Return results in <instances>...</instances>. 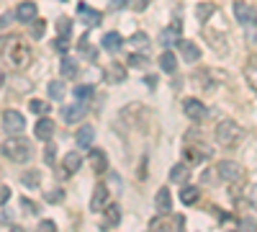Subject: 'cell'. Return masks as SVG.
<instances>
[{
    "label": "cell",
    "mask_w": 257,
    "mask_h": 232,
    "mask_svg": "<svg viewBox=\"0 0 257 232\" xmlns=\"http://www.w3.org/2000/svg\"><path fill=\"white\" fill-rule=\"evenodd\" d=\"M3 155L13 163H29L34 150H31V142L24 139V137H11L3 142Z\"/></svg>",
    "instance_id": "6da1fadb"
},
{
    "label": "cell",
    "mask_w": 257,
    "mask_h": 232,
    "mask_svg": "<svg viewBox=\"0 0 257 232\" xmlns=\"http://www.w3.org/2000/svg\"><path fill=\"white\" fill-rule=\"evenodd\" d=\"M242 139V129H239V124L237 121H221V124H216V142L221 144V147H234Z\"/></svg>",
    "instance_id": "7a4b0ae2"
},
{
    "label": "cell",
    "mask_w": 257,
    "mask_h": 232,
    "mask_svg": "<svg viewBox=\"0 0 257 232\" xmlns=\"http://www.w3.org/2000/svg\"><path fill=\"white\" fill-rule=\"evenodd\" d=\"M8 59H11V65L18 67V70H24L29 67V62H31V49H26L21 41H13L11 44V52H8Z\"/></svg>",
    "instance_id": "3957f363"
},
{
    "label": "cell",
    "mask_w": 257,
    "mask_h": 232,
    "mask_svg": "<svg viewBox=\"0 0 257 232\" xmlns=\"http://www.w3.org/2000/svg\"><path fill=\"white\" fill-rule=\"evenodd\" d=\"M216 173H219V178H224V181H229V183L242 181V165L234 163V160H221V163L216 165Z\"/></svg>",
    "instance_id": "277c9868"
},
{
    "label": "cell",
    "mask_w": 257,
    "mask_h": 232,
    "mask_svg": "<svg viewBox=\"0 0 257 232\" xmlns=\"http://www.w3.org/2000/svg\"><path fill=\"white\" fill-rule=\"evenodd\" d=\"M149 227H152V232H175V227H183V217L173 219L170 214H160V217L152 219Z\"/></svg>",
    "instance_id": "5b68a950"
},
{
    "label": "cell",
    "mask_w": 257,
    "mask_h": 232,
    "mask_svg": "<svg viewBox=\"0 0 257 232\" xmlns=\"http://www.w3.org/2000/svg\"><path fill=\"white\" fill-rule=\"evenodd\" d=\"M3 126L11 132V134H18V132H24V126H26V119L21 116L18 111H13V109H8L6 114H3Z\"/></svg>",
    "instance_id": "8992f818"
},
{
    "label": "cell",
    "mask_w": 257,
    "mask_h": 232,
    "mask_svg": "<svg viewBox=\"0 0 257 232\" xmlns=\"http://www.w3.org/2000/svg\"><path fill=\"white\" fill-rule=\"evenodd\" d=\"M180 21H175V24L173 26H170V29H165L162 34H160V44L162 47H167V49H173L175 44H178V41H180Z\"/></svg>",
    "instance_id": "52a82bcc"
},
{
    "label": "cell",
    "mask_w": 257,
    "mask_h": 232,
    "mask_svg": "<svg viewBox=\"0 0 257 232\" xmlns=\"http://www.w3.org/2000/svg\"><path fill=\"white\" fill-rule=\"evenodd\" d=\"M183 109H185V114H188V119H193V121H201V119H206V106L198 101V98H188L185 103H183Z\"/></svg>",
    "instance_id": "ba28073f"
},
{
    "label": "cell",
    "mask_w": 257,
    "mask_h": 232,
    "mask_svg": "<svg viewBox=\"0 0 257 232\" xmlns=\"http://www.w3.org/2000/svg\"><path fill=\"white\" fill-rule=\"evenodd\" d=\"M85 114H88V106H85V103H75V106H64L62 109V119L67 124H75V121L85 119Z\"/></svg>",
    "instance_id": "9c48e42d"
},
{
    "label": "cell",
    "mask_w": 257,
    "mask_h": 232,
    "mask_svg": "<svg viewBox=\"0 0 257 232\" xmlns=\"http://www.w3.org/2000/svg\"><path fill=\"white\" fill-rule=\"evenodd\" d=\"M77 16L82 18V24L88 26V29H95V26L100 24V18H103L98 11H90L88 6H85V3H80V6H77Z\"/></svg>",
    "instance_id": "30bf717a"
},
{
    "label": "cell",
    "mask_w": 257,
    "mask_h": 232,
    "mask_svg": "<svg viewBox=\"0 0 257 232\" xmlns=\"http://www.w3.org/2000/svg\"><path fill=\"white\" fill-rule=\"evenodd\" d=\"M36 13H39V8H36V3H31V0H24V3L16 8V18L24 21V24H31V21L36 18Z\"/></svg>",
    "instance_id": "8fae6325"
},
{
    "label": "cell",
    "mask_w": 257,
    "mask_h": 232,
    "mask_svg": "<svg viewBox=\"0 0 257 232\" xmlns=\"http://www.w3.org/2000/svg\"><path fill=\"white\" fill-rule=\"evenodd\" d=\"M178 49H180V54H183L185 62H198V59H201V49L193 44V41L180 39V41H178Z\"/></svg>",
    "instance_id": "7c38bea8"
},
{
    "label": "cell",
    "mask_w": 257,
    "mask_h": 232,
    "mask_svg": "<svg viewBox=\"0 0 257 232\" xmlns=\"http://www.w3.org/2000/svg\"><path fill=\"white\" fill-rule=\"evenodd\" d=\"M155 209L160 214H170V209H173V196H170L167 188H160L157 196H155Z\"/></svg>",
    "instance_id": "4fadbf2b"
},
{
    "label": "cell",
    "mask_w": 257,
    "mask_h": 232,
    "mask_svg": "<svg viewBox=\"0 0 257 232\" xmlns=\"http://www.w3.org/2000/svg\"><path fill=\"white\" fill-rule=\"evenodd\" d=\"M128 44L134 47V52H139V54H144L149 47H152V39H149L144 31H137V34H132V39H128Z\"/></svg>",
    "instance_id": "5bb4252c"
},
{
    "label": "cell",
    "mask_w": 257,
    "mask_h": 232,
    "mask_svg": "<svg viewBox=\"0 0 257 232\" xmlns=\"http://www.w3.org/2000/svg\"><path fill=\"white\" fill-rule=\"evenodd\" d=\"M105 201H108V188H105L103 183H98L95 191H93V199H90V209L93 212H100Z\"/></svg>",
    "instance_id": "9a60e30c"
},
{
    "label": "cell",
    "mask_w": 257,
    "mask_h": 232,
    "mask_svg": "<svg viewBox=\"0 0 257 232\" xmlns=\"http://www.w3.org/2000/svg\"><path fill=\"white\" fill-rule=\"evenodd\" d=\"M34 132H36V137L39 139H52V134H54V121L52 119H39L36 121V126H34Z\"/></svg>",
    "instance_id": "2e32d148"
},
{
    "label": "cell",
    "mask_w": 257,
    "mask_h": 232,
    "mask_svg": "<svg viewBox=\"0 0 257 232\" xmlns=\"http://www.w3.org/2000/svg\"><path fill=\"white\" fill-rule=\"evenodd\" d=\"M90 165H93V173H105L108 171V158H105L103 150H93L90 152Z\"/></svg>",
    "instance_id": "e0dca14e"
},
{
    "label": "cell",
    "mask_w": 257,
    "mask_h": 232,
    "mask_svg": "<svg viewBox=\"0 0 257 232\" xmlns=\"http://www.w3.org/2000/svg\"><path fill=\"white\" fill-rule=\"evenodd\" d=\"M208 158V147H185V160L188 163H203Z\"/></svg>",
    "instance_id": "ac0fdd59"
},
{
    "label": "cell",
    "mask_w": 257,
    "mask_h": 232,
    "mask_svg": "<svg viewBox=\"0 0 257 232\" xmlns=\"http://www.w3.org/2000/svg\"><path fill=\"white\" fill-rule=\"evenodd\" d=\"M121 44H123V36L116 34V31H111V34L103 36V49H108V52H118Z\"/></svg>",
    "instance_id": "d6986e66"
},
{
    "label": "cell",
    "mask_w": 257,
    "mask_h": 232,
    "mask_svg": "<svg viewBox=\"0 0 257 232\" xmlns=\"http://www.w3.org/2000/svg\"><path fill=\"white\" fill-rule=\"evenodd\" d=\"M93 139H95V129H93V126H82V129L75 134V142H77L80 147H90Z\"/></svg>",
    "instance_id": "ffe728a7"
},
{
    "label": "cell",
    "mask_w": 257,
    "mask_h": 232,
    "mask_svg": "<svg viewBox=\"0 0 257 232\" xmlns=\"http://www.w3.org/2000/svg\"><path fill=\"white\" fill-rule=\"evenodd\" d=\"M160 67H162L167 75H173V72L178 70V59H175V54H173V52H162V54H160Z\"/></svg>",
    "instance_id": "44dd1931"
},
{
    "label": "cell",
    "mask_w": 257,
    "mask_h": 232,
    "mask_svg": "<svg viewBox=\"0 0 257 232\" xmlns=\"http://www.w3.org/2000/svg\"><path fill=\"white\" fill-rule=\"evenodd\" d=\"M188 176H190L188 173V165H183V163L180 165H173V171H170V181H173V183H183L185 186L188 183Z\"/></svg>",
    "instance_id": "7402d4cb"
},
{
    "label": "cell",
    "mask_w": 257,
    "mask_h": 232,
    "mask_svg": "<svg viewBox=\"0 0 257 232\" xmlns=\"http://www.w3.org/2000/svg\"><path fill=\"white\" fill-rule=\"evenodd\" d=\"M80 165H82L80 152H67V158H64V173H77Z\"/></svg>",
    "instance_id": "603a6c76"
},
{
    "label": "cell",
    "mask_w": 257,
    "mask_h": 232,
    "mask_svg": "<svg viewBox=\"0 0 257 232\" xmlns=\"http://www.w3.org/2000/svg\"><path fill=\"white\" fill-rule=\"evenodd\" d=\"M59 70H62V78H75V75H77V62H75L72 57L64 54V57H62V65H59Z\"/></svg>",
    "instance_id": "cb8c5ba5"
},
{
    "label": "cell",
    "mask_w": 257,
    "mask_h": 232,
    "mask_svg": "<svg viewBox=\"0 0 257 232\" xmlns=\"http://www.w3.org/2000/svg\"><path fill=\"white\" fill-rule=\"evenodd\" d=\"M234 16H237L239 24H249L252 21V8L244 6V3H234Z\"/></svg>",
    "instance_id": "d4e9b609"
},
{
    "label": "cell",
    "mask_w": 257,
    "mask_h": 232,
    "mask_svg": "<svg viewBox=\"0 0 257 232\" xmlns=\"http://www.w3.org/2000/svg\"><path fill=\"white\" fill-rule=\"evenodd\" d=\"M105 80L108 83H123L126 80V70L121 65H111L108 70H105Z\"/></svg>",
    "instance_id": "484cf974"
},
{
    "label": "cell",
    "mask_w": 257,
    "mask_h": 232,
    "mask_svg": "<svg viewBox=\"0 0 257 232\" xmlns=\"http://www.w3.org/2000/svg\"><path fill=\"white\" fill-rule=\"evenodd\" d=\"M105 214H108V217H105V222H103V227H105V229H108V227H116V224L121 222V209H118L116 204L105 209Z\"/></svg>",
    "instance_id": "4316f807"
},
{
    "label": "cell",
    "mask_w": 257,
    "mask_h": 232,
    "mask_svg": "<svg viewBox=\"0 0 257 232\" xmlns=\"http://www.w3.org/2000/svg\"><path fill=\"white\" fill-rule=\"evenodd\" d=\"M198 199H201V191H198V188H193V186H185V188H183V194H180V201H183V204L190 206V204H196Z\"/></svg>",
    "instance_id": "83f0119b"
},
{
    "label": "cell",
    "mask_w": 257,
    "mask_h": 232,
    "mask_svg": "<svg viewBox=\"0 0 257 232\" xmlns=\"http://www.w3.org/2000/svg\"><path fill=\"white\" fill-rule=\"evenodd\" d=\"M47 91H49V98L52 101H62L64 98V83L62 80H52Z\"/></svg>",
    "instance_id": "f1b7e54d"
},
{
    "label": "cell",
    "mask_w": 257,
    "mask_h": 232,
    "mask_svg": "<svg viewBox=\"0 0 257 232\" xmlns=\"http://www.w3.org/2000/svg\"><path fill=\"white\" fill-rule=\"evenodd\" d=\"M213 11H216V6H213V3H201V6H196V16H198L201 24H206Z\"/></svg>",
    "instance_id": "f546056e"
},
{
    "label": "cell",
    "mask_w": 257,
    "mask_h": 232,
    "mask_svg": "<svg viewBox=\"0 0 257 232\" xmlns=\"http://www.w3.org/2000/svg\"><path fill=\"white\" fill-rule=\"evenodd\" d=\"M244 75H247V80H249V86H252V88H257V57H252V59L247 62Z\"/></svg>",
    "instance_id": "4dcf8cb0"
},
{
    "label": "cell",
    "mask_w": 257,
    "mask_h": 232,
    "mask_svg": "<svg viewBox=\"0 0 257 232\" xmlns=\"http://www.w3.org/2000/svg\"><path fill=\"white\" fill-rule=\"evenodd\" d=\"M80 52H82L85 57H88V59H95V57H98V52H95V49H90V44H88V34H85V36L80 39Z\"/></svg>",
    "instance_id": "1f68e13d"
},
{
    "label": "cell",
    "mask_w": 257,
    "mask_h": 232,
    "mask_svg": "<svg viewBox=\"0 0 257 232\" xmlns=\"http://www.w3.org/2000/svg\"><path fill=\"white\" fill-rule=\"evenodd\" d=\"M128 65H132V67H147V65H149V59H147L144 54L134 52L132 57H128Z\"/></svg>",
    "instance_id": "d6a6232c"
},
{
    "label": "cell",
    "mask_w": 257,
    "mask_h": 232,
    "mask_svg": "<svg viewBox=\"0 0 257 232\" xmlns=\"http://www.w3.org/2000/svg\"><path fill=\"white\" fill-rule=\"evenodd\" d=\"M75 98H80V101L93 98V88H90V86H77V88H75Z\"/></svg>",
    "instance_id": "836d02e7"
},
{
    "label": "cell",
    "mask_w": 257,
    "mask_h": 232,
    "mask_svg": "<svg viewBox=\"0 0 257 232\" xmlns=\"http://www.w3.org/2000/svg\"><path fill=\"white\" fill-rule=\"evenodd\" d=\"M57 26H59V36H70V26H72V21H70L67 16H62V18L57 21Z\"/></svg>",
    "instance_id": "e575fe53"
},
{
    "label": "cell",
    "mask_w": 257,
    "mask_h": 232,
    "mask_svg": "<svg viewBox=\"0 0 257 232\" xmlns=\"http://www.w3.org/2000/svg\"><path fill=\"white\" fill-rule=\"evenodd\" d=\"M21 181H24V186H39V181H41V176H39V171H29L24 178H21Z\"/></svg>",
    "instance_id": "d590c367"
},
{
    "label": "cell",
    "mask_w": 257,
    "mask_h": 232,
    "mask_svg": "<svg viewBox=\"0 0 257 232\" xmlns=\"http://www.w3.org/2000/svg\"><path fill=\"white\" fill-rule=\"evenodd\" d=\"M29 109H31L34 114H47V111H49V106H47V103H44V101H36V98L29 103Z\"/></svg>",
    "instance_id": "8d00e7d4"
},
{
    "label": "cell",
    "mask_w": 257,
    "mask_h": 232,
    "mask_svg": "<svg viewBox=\"0 0 257 232\" xmlns=\"http://www.w3.org/2000/svg\"><path fill=\"white\" fill-rule=\"evenodd\" d=\"M54 47H57V52L67 54V49H70V39H67V36H59V39L54 41Z\"/></svg>",
    "instance_id": "74e56055"
},
{
    "label": "cell",
    "mask_w": 257,
    "mask_h": 232,
    "mask_svg": "<svg viewBox=\"0 0 257 232\" xmlns=\"http://www.w3.org/2000/svg\"><path fill=\"white\" fill-rule=\"evenodd\" d=\"M44 29H47L44 21H34V31H31V36H34V39H41V36H44Z\"/></svg>",
    "instance_id": "f35d334b"
},
{
    "label": "cell",
    "mask_w": 257,
    "mask_h": 232,
    "mask_svg": "<svg viewBox=\"0 0 257 232\" xmlns=\"http://www.w3.org/2000/svg\"><path fill=\"white\" fill-rule=\"evenodd\" d=\"M47 201H49V204H62V201H64V191H59V188H57V191L47 194Z\"/></svg>",
    "instance_id": "ab89813d"
},
{
    "label": "cell",
    "mask_w": 257,
    "mask_h": 232,
    "mask_svg": "<svg viewBox=\"0 0 257 232\" xmlns=\"http://www.w3.org/2000/svg\"><path fill=\"white\" fill-rule=\"evenodd\" d=\"M54 158H57V150H54V144H49L47 150H44V163H47V165H52V163H54Z\"/></svg>",
    "instance_id": "60d3db41"
},
{
    "label": "cell",
    "mask_w": 257,
    "mask_h": 232,
    "mask_svg": "<svg viewBox=\"0 0 257 232\" xmlns=\"http://www.w3.org/2000/svg\"><path fill=\"white\" fill-rule=\"evenodd\" d=\"M242 232H257V224H254L249 217H244V219H242Z\"/></svg>",
    "instance_id": "b9f144b4"
},
{
    "label": "cell",
    "mask_w": 257,
    "mask_h": 232,
    "mask_svg": "<svg viewBox=\"0 0 257 232\" xmlns=\"http://www.w3.org/2000/svg\"><path fill=\"white\" fill-rule=\"evenodd\" d=\"M39 232H57V224L49 222V219H44V222L39 224Z\"/></svg>",
    "instance_id": "7bdbcfd3"
},
{
    "label": "cell",
    "mask_w": 257,
    "mask_h": 232,
    "mask_svg": "<svg viewBox=\"0 0 257 232\" xmlns=\"http://www.w3.org/2000/svg\"><path fill=\"white\" fill-rule=\"evenodd\" d=\"M132 6H134V11H144L149 6V0H132Z\"/></svg>",
    "instance_id": "ee69618b"
},
{
    "label": "cell",
    "mask_w": 257,
    "mask_h": 232,
    "mask_svg": "<svg viewBox=\"0 0 257 232\" xmlns=\"http://www.w3.org/2000/svg\"><path fill=\"white\" fill-rule=\"evenodd\" d=\"M249 201H252V206L257 209V186H252V188H249Z\"/></svg>",
    "instance_id": "f6af8a7d"
},
{
    "label": "cell",
    "mask_w": 257,
    "mask_h": 232,
    "mask_svg": "<svg viewBox=\"0 0 257 232\" xmlns=\"http://www.w3.org/2000/svg\"><path fill=\"white\" fill-rule=\"evenodd\" d=\"M21 206H24V209H29V212H36V204H31L29 199H24V201H21Z\"/></svg>",
    "instance_id": "bcb514c9"
},
{
    "label": "cell",
    "mask_w": 257,
    "mask_h": 232,
    "mask_svg": "<svg viewBox=\"0 0 257 232\" xmlns=\"http://www.w3.org/2000/svg\"><path fill=\"white\" fill-rule=\"evenodd\" d=\"M6 199H8V188L0 186V201H6Z\"/></svg>",
    "instance_id": "7dc6e473"
},
{
    "label": "cell",
    "mask_w": 257,
    "mask_h": 232,
    "mask_svg": "<svg viewBox=\"0 0 257 232\" xmlns=\"http://www.w3.org/2000/svg\"><path fill=\"white\" fill-rule=\"evenodd\" d=\"M123 3H126V0H111V6H113V8H123Z\"/></svg>",
    "instance_id": "c3c4849f"
},
{
    "label": "cell",
    "mask_w": 257,
    "mask_h": 232,
    "mask_svg": "<svg viewBox=\"0 0 257 232\" xmlns=\"http://www.w3.org/2000/svg\"><path fill=\"white\" fill-rule=\"evenodd\" d=\"M3 83H6V75H3V70H0V88H3Z\"/></svg>",
    "instance_id": "681fc988"
},
{
    "label": "cell",
    "mask_w": 257,
    "mask_h": 232,
    "mask_svg": "<svg viewBox=\"0 0 257 232\" xmlns=\"http://www.w3.org/2000/svg\"><path fill=\"white\" fill-rule=\"evenodd\" d=\"M11 232H26L24 227H11Z\"/></svg>",
    "instance_id": "f907efd6"
},
{
    "label": "cell",
    "mask_w": 257,
    "mask_h": 232,
    "mask_svg": "<svg viewBox=\"0 0 257 232\" xmlns=\"http://www.w3.org/2000/svg\"><path fill=\"white\" fill-rule=\"evenodd\" d=\"M252 21H254V24H257V11H254V13H252Z\"/></svg>",
    "instance_id": "816d5d0a"
}]
</instances>
